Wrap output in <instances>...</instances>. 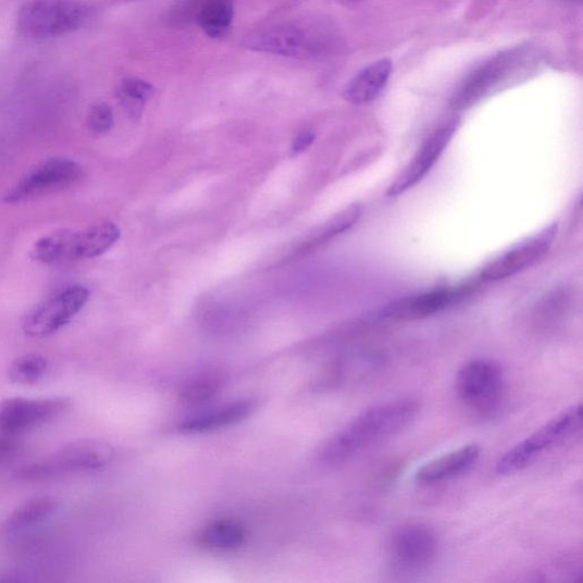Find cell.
Listing matches in <instances>:
<instances>
[{
  "mask_svg": "<svg viewBox=\"0 0 583 583\" xmlns=\"http://www.w3.org/2000/svg\"><path fill=\"white\" fill-rule=\"evenodd\" d=\"M420 411V400L414 397L387 400L363 410L324 445L320 452L322 463L327 467L348 463L401 433L417 420Z\"/></svg>",
  "mask_w": 583,
  "mask_h": 583,
  "instance_id": "1",
  "label": "cell"
},
{
  "mask_svg": "<svg viewBox=\"0 0 583 583\" xmlns=\"http://www.w3.org/2000/svg\"><path fill=\"white\" fill-rule=\"evenodd\" d=\"M456 394L466 409L479 419L495 418L506 399L504 369L492 359H474L456 376Z\"/></svg>",
  "mask_w": 583,
  "mask_h": 583,
  "instance_id": "2",
  "label": "cell"
},
{
  "mask_svg": "<svg viewBox=\"0 0 583 583\" xmlns=\"http://www.w3.org/2000/svg\"><path fill=\"white\" fill-rule=\"evenodd\" d=\"M581 424L582 407L578 404L504 454L496 466L497 473L510 475L525 470L542 455L569 441L581 430Z\"/></svg>",
  "mask_w": 583,
  "mask_h": 583,
  "instance_id": "3",
  "label": "cell"
},
{
  "mask_svg": "<svg viewBox=\"0 0 583 583\" xmlns=\"http://www.w3.org/2000/svg\"><path fill=\"white\" fill-rule=\"evenodd\" d=\"M90 13L82 0H30L20 11L18 29L34 39L61 37L79 30Z\"/></svg>",
  "mask_w": 583,
  "mask_h": 583,
  "instance_id": "4",
  "label": "cell"
},
{
  "mask_svg": "<svg viewBox=\"0 0 583 583\" xmlns=\"http://www.w3.org/2000/svg\"><path fill=\"white\" fill-rule=\"evenodd\" d=\"M114 451L108 444L80 441L69 444L54 454L17 472L23 480H44L67 473L100 471L111 464Z\"/></svg>",
  "mask_w": 583,
  "mask_h": 583,
  "instance_id": "5",
  "label": "cell"
},
{
  "mask_svg": "<svg viewBox=\"0 0 583 583\" xmlns=\"http://www.w3.org/2000/svg\"><path fill=\"white\" fill-rule=\"evenodd\" d=\"M250 50L294 59H313L323 53V36L301 21H292L264 28L250 37Z\"/></svg>",
  "mask_w": 583,
  "mask_h": 583,
  "instance_id": "6",
  "label": "cell"
},
{
  "mask_svg": "<svg viewBox=\"0 0 583 583\" xmlns=\"http://www.w3.org/2000/svg\"><path fill=\"white\" fill-rule=\"evenodd\" d=\"M439 547L434 529L419 522L405 523L388 538L387 557L401 573H421L435 562Z\"/></svg>",
  "mask_w": 583,
  "mask_h": 583,
  "instance_id": "7",
  "label": "cell"
},
{
  "mask_svg": "<svg viewBox=\"0 0 583 583\" xmlns=\"http://www.w3.org/2000/svg\"><path fill=\"white\" fill-rule=\"evenodd\" d=\"M84 177L83 166L66 158L45 160L24 175L5 197L8 203L30 201L77 185Z\"/></svg>",
  "mask_w": 583,
  "mask_h": 583,
  "instance_id": "8",
  "label": "cell"
},
{
  "mask_svg": "<svg viewBox=\"0 0 583 583\" xmlns=\"http://www.w3.org/2000/svg\"><path fill=\"white\" fill-rule=\"evenodd\" d=\"M89 299V290L82 285L69 286L29 312L23 323V331L29 337L51 336L73 320L84 309Z\"/></svg>",
  "mask_w": 583,
  "mask_h": 583,
  "instance_id": "9",
  "label": "cell"
},
{
  "mask_svg": "<svg viewBox=\"0 0 583 583\" xmlns=\"http://www.w3.org/2000/svg\"><path fill=\"white\" fill-rule=\"evenodd\" d=\"M557 234V224L544 228L484 266L481 277L485 281H501L516 276L542 260L550 250Z\"/></svg>",
  "mask_w": 583,
  "mask_h": 583,
  "instance_id": "10",
  "label": "cell"
},
{
  "mask_svg": "<svg viewBox=\"0 0 583 583\" xmlns=\"http://www.w3.org/2000/svg\"><path fill=\"white\" fill-rule=\"evenodd\" d=\"M69 407L65 398H11L0 405V432L20 435L59 418Z\"/></svg>",
  "mask_w": 583,
  "mask_h": 583,
  "instance_id": "11",
  "label": "cell"
},
{
  "mask_svg": "<svg viewBox=\"0 0 583 583\" xmlns=\"http://www.w3.org/2000/svg\"><path fill=\"white\" fill-rule=\"evenodd\" d=\"M457 128L458 121L452 120L433 133L422 145L415 158L406 166L401 175L388 187L387 196L397 198L418 185L430 173L434 164L439 161L455 136Z\"/></svg>",
  "mask_w": 583,
  "mask_h": 583,
  "instance_id": "12",
  "label": "cell"
},
{
  "mask_svg": "<svg viewBox=\"0 0 583 583\" xmlns=\"http://www.w3.org/2000/svg\"><path fill=\"white\" fill-rule=\"evenodd\" d=\"M472 286L443 287L387 306L382 318L393 321H418L430 318L458 303L470 294Z\"/></svg>",
  "mask_w": 583,
  "mask_h": 583,
  "instance_id": "13",
  "label": "cell"
},
{
  "mask_svg": "<svg viewBox=\"0 0 583 583\" xmlns=\"http://www.w3.org/2000/svg\"><path fill=\"white\" fill-rule=\"evenodd\" d=\"M481 457V448L476 444H470L441 457H436L415 473V482L422 487L442 484L469 473L477 464Z\"/></svg>",
  "mask_w": 583,
  "mask_h": 583,
  "instance_id": "14",
  "label": "cell"
},
{
  "mask_svg": "<svg viewBox=\"0 0 583 583\" xmlns=\"http://www.w3.org/2000/svg\"><path fill=\"white\" fill-rule=\"evenodd\" d=\"M60 504L51 497H38L21 505L5 520L0 533L8 541H21L33 536L59 512Z\"/></svg>",
  "mask_w": 583,
  "mask_h": 583,
  "instance_id": "15",
  "label": "cell"
},
{
  "mask_svg": "<svg viewBox=\"0 0 583 583\" xmlns=\"http://www.w3.org/2000/svg\"><path fill=\"white\" fill-rule=\"evenodd\" d=\"M30 257L45 264L86 260L85 231L61 230L38 239Z\"/></svg>",
  "mask_w": 583,
  "mask_h": 583,
  "instance_id": "16",
  "label": "cell"
},
{
  "mask_svg": "<svg viewBox=\"0 0 583 583\" xmlns=\"http://www.w3.org/2000/svg\"><path fill=\"white\" fill-rule=\"evenodd\" d=\"M393 73V62L377 61L361 70L345 89V99L355 106L369 104L377 99Z\"/></svg>",
  "mask_w": 583,
  "mask_h": 583,
  "instance_id": "17",
  "label": "cell"
},
{
  "mask_svg": "<svg viewBox=\"0 0 583 583\" xmlns=\"http://www.w3.org/2000/svg\"><path fill=\"white\" fill-rule=\"evenodd\" d=\"M256 404L251 400H240L222 408L203 412L186 419L181 430L186 433H204L238 423L252 415Z\"/></svg>",
  "mask_w": 583,
  "mask_h": 583,
  "instance_id": "18",
  "label": "cell"
},
{
  "mask_svg": "<svg viewBox=\"0 0 583 583\" xmlns=\"http://www.w3.org/2000/svg\"><path fill=\"white\" fill-rule=\"evenodd\" d=\"M248 532L245 525L233 520H219L208 524L200 533V543L211 549L232 550L245 545Z\"/></svg>",
  "mask_w": 583,
  "mask_h": 583,
  "instance_id": "19",
  "label": "cell"
},
{
  "mask_svg": "<svg viewBox=\"0 0 583 583\" xmlns=\"http://www.w3.org/2000/svg\"><path fill=\"white\" fill-rule=\"evenodd\" d=\"M234 7L231 0H209L199 15L204 34L216 39L224 37L232 27Z\"/></svg>",
  "mask_w": 583,
  "mask_h": 583,
  "instance_id": "20",
  "label": "cell"
},
{
  "mask_svg": "<svg viewBox=\"0 0 583 583\" xmlns=\"http://www.w3.org/2000/svg\"><path fill=\"white\" fill-rule=\"evenodd\" d=\"M582 573L581 551H568L556 556L537 572V580L543 581H576Z\"/></svg>",
  "mask_w": 583,
  "mask_h": 583,
  "instance_id": "21",
  "label": "cell"
},
{
  "mask_svg": "<svg viewBox=\"0 0 583 583\" xmlns=\"http://www.w3.org/2000/svg\"><path fill=\"white\" fill-rule=\"evenodd\" d=\"M48 372V361L40 355L30 353L16 358L9 369V379L14 384L33 385Z\"/></svg>",
  "mask_w": 583,
  "mask_h": 583,
  "instance_id": "22",
  "label": "cell"
},
{
  "mask_svg": "<svg viewBox=\"0 0 583 583\" xmlns=\"http://www.w3.org/2000/svg\"><path fill=\"white\" fill-rule=\"evenodd\" d=\"M154 87L139 78H127L119 85L117 99L126 111L137 116L146 103L154 95Z\"/></svg>",
  "mask_w": 583,
  "mask_h": 583,
  "instance_id": "23",
  "label": "cell"
},
{
  "mask_svg": "<svg viewBox=\"0 0 583 583\" xmlns=\"http://www.w3.org/2000/svg\"><path fill=\"white\" fill-rule=\"evenodd\" d=\"M362 213V208L360 204H352L345 209L344 211L335 214L330 221L314 235V237L309 241V246L321 245L339 234H343L349 231L355 226Z\"/></svg>",
  "mask_w": 583,
  "mask_h": 583,
  "instance_id": "24",
  "label": "cell"
},
{
  "mask_svg": "<svg viewBox=\"0 0 583 583\" xmlns=\"http://www.w3.org/2000/svg\"><path fill=\"white\" fill-rule=\"evenodd\" d=\"M222 386L223 381L218 376H199L184 384L181 399L187 404L204 402L215 397L222 390Z\"/></svg>",
  "mask_w": 583,
  "mask_h": 583,
  "instance_id": "25",
  "label": "cell"
},
{
  "mask_svg": "<svg viewBox=\"0 0 583 583\" xmlns=\"http://www.w3.org/2000/svg\"><path fill=\"white\" fill-rule=\"evenodd\" d=\"M114 123L112 109L106 103L95 104L88 112L87 125L95 134H107Z\"/></svg>",
  "mask_w": 583,
  "mask_h": 583,
  "instance_id": "26",
  "label": "cell"
},
{
  "mask_svg": "<svg viewBox=\"0 0 583 583\" xmlns=\"http://www.w3.org/2000/svg\"><path fill=\"white\" fill-rule=\"evenodd\" d=\"M20 443L15 435L0 432V466L8 463L20 450Z\"/></svg>",
  "mask_w": 583,
  "mask_h": 583,
  "instance_id": "27",
  "label": "cell"
},
{
  "mask_svg": "<svg viewBox=\"0 0 583 583\" xmlns=\"http://www.w3.org/2000/svg\"><path fill=\"white\" fill-rule=\"evenodd\" d=\"M314 140V134L311 132L301 133L292 145V154L298 156L307 151Z\"/></svg>",
  "mask_w": 583,
  "mask_h": 583,
  "instance_id": "28",
  "label": "cell"
},
{
  "mask_svg": "<svg viewBox=\"0 0 583 583\" xmlns=\"http://www.w3.org/2000/svg\"><path fill=\"white\" fill-rule=\"evenodd\" d=\"M342 2L346 4H356V3L362 2V0H342Z\"/></svg>",
  "mask_w": 583,
  "mask_h": 583,
  "instance_id": "29",
  "label": "cell"
}]
</instances>
